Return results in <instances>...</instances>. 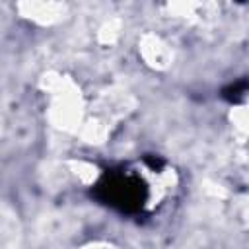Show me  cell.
<instances>
[{
	"label": "cell",
	"mask_w": 249,
	"mask_h": 249,
	"mask_svg": "<svg viewBox=\"0 0 249 249\" xmlns=\"http://www.w3.org/2000/svg\"><path fill=\"white\" fill-rule=\"evenodd\" d=\"M95 196L123 212H136L144 200L140 179L124 171H107L95 185Z\"/></svg>",
	"instance_id": "1"
},
{
	"label": "cell",
	"mask_w": 249,
	"mask_h": 249,
	"mask_svg": "<svg viewBox=\"0 0 249 249\" xmlns=\"http://www.w3.org/2000/svg\"><path fill=\"white\" fill-rule=\"evenodd\" d=\"M247 91V80H239V82H233L230 84L228 88H224L222 95L228 99V101H239Z\"/></svg>",
	"instance_id": "2"
},
{
	"label": "cell",
	"mask_w": 249,
	"mask_h": 249,
	"mask_svg": "<svg viewBox=\"0 0 249 249\" xmlns=\"http://www.w3.org/2000/svg\"><path fill=\"white\" fill-rule=\"evenodd\" d=\"M146 163H148L152 169L163 167V160H161V158H154V156H146Z\"/></svg>",
	"instance_id": "3"
}]
</instances>
